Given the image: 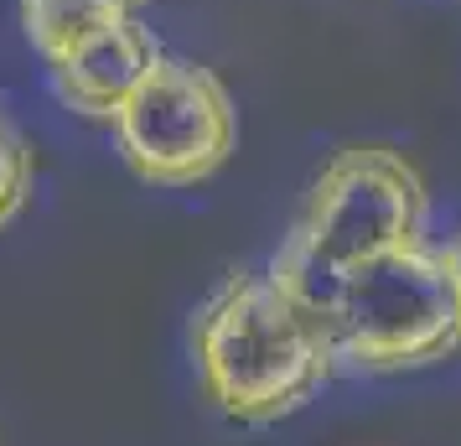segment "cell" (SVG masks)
Segmentation results:
<instances>
[{
	"label": "cell",
	"instance_id": "5b68a950",
	"mask_svg": "<svg viewBox=\"0 0 461 446\" xmlns=\"http://www.w3.org/2000/svg\"><path fill=\"white\" fill-rule=\"evenodd\" d=\"M156 58H161V47L150 42V32L130 16V22L99 32L94 42H84L73 58L52 63L47 73H52L58 99H63L73 114L114 125L120 109L130 105V94L146 84V73L156 68Z\"/></svg>",
	"mask_w": 461,
	"mask_h": 446
},
{
	"label": "cell",
	"instance_id": "277c9868",
	"mask_svg": "<svg viewBox=\"0 0 461 446\" xmlns=\"http://www.w3.org/2000/svg\"><path fill=\"white\" fill-rule=\"evenodd\" d=\"M114 141L125 167L150 187H197L223 171L239 141L229 88L212 68L161 52L146 84L130 94L114 120Z\"/></svg>",
	"mask_w": 461,
	"mask_h": 446
},
{
	"label": "cell",
	"instance_id": "6da1fadb",
	"mask_svg": "<svg viewBox=\"0 0 461 446\" xmlns=\"http://www.w3.org/2000/svg\"><path fill=\"white\" fill-rule=\"evenodd\" d=\"M192 359L203 395L239 425L295 415L342 363L327 312L295 301L270 270H239L203 301Z\"/></svg>",
	"mask_w": 461,
	"mask_h": 446
},
{
	"label": "cell",
	"instance_id": "52a82bcc",
	"mask_svg": "<svg viewBox=\"0 0 461 446\" xmlns=\"http://www.w3.org/2000/svg\"><path fill=\"white\" fill-rule=\"evenodd\" d=\"M32 182H37V156H32V146H26L22 135L0 130V229L26 208Z\"/></svg>",
	"mask_w": 461,
	"mask_h": 446
},
{
	"label": "cell",
	"instance_id": "3957f363",
	"mask_svg": "<svg viewBox=\"0 0 461 446\" xmlns=\"http://www.w3.org/2000/svg\"><path fill=\"white\" fill-rule=\"evenodd\" d=\"M327 322H332L337 359L368 374L425 369L461 348L456 286L440 250L425 244L353 270L327 306Z\"/></svg>",
	"mask_w": 461,
	"mask_h": 446
},
{
	"label": "cell",
	"instance_id": "9c48e42d",
	"mask_svg": "<svg viewBox=\"0 0 461 446\" xmlns=\"http://www.w3.org/2000/svg\"><path fill=\"white\" fill-rule=\"evenodd\" d=\"M125 5H130V11H135V5H146V0H125Z\"/></svg>",
	"mask_w": 461,
	"mask_h": 446
},
{
	"label": "cell",
	"instance_id": "30bf717a",
	"mask_svg": "<svg viewBox=\"0 0 461 446\" xmlns=\"http://www.w3.org/2000/svg\"><path fill=\"white\" fill-rule=\"evenodd\" d=\"M0 130H5V125H0Z\"/></svg>",
	"mask_w": 461,
	"mask_h": 446
},
{
	"label": "cell",
	"instance_id": "ba28073f",
	"mask_svg": "<svg viewBox=\"0 0 461 446\" xmlns=\"http://www.w3.org/2000/svg\"><path fill=\"white\" fill-rule=\"evenodd\" d=\"M440 259H446V270H451V286H456V301H461V239H451V244L440 250Z\"/></svg>",
	"mask_w": 461,
	"mask_h": 446
},
{
	"label": "cell",
	"instance_id": "8992f818",
	"mask_svg": "<svg viewBox=\"0 0 461 446\" xmlns=\"http://www.w3.org/2000/svg\"><path fill=\"white\" fill-rule=\"evenodd\" d=\"M125 0H22V32L26 42L42 52V63H63L84 42H94L99 32L130 22Z\"/></svg>",
	"mask_w": 461,
	"mask_h": 446
},
{
	"label": "cell",
	"instance_id": "7a4b0ae2",
	"mask_svg": "<svg viewBox=\"0 0 461 446\" xmlns=\"http://www.w3.org/2000/svg\"><path fill=\"white\" fill-rule=\"evenodd\" d=\"M425 213L430 197L415 161L389 146H348L312 182L291 239L270 259V276L295 301L327 312L353 270L425 244Z\"/></svg>",
	"mask_w": 461,
	"mask_h": 446
}]
</instances>
